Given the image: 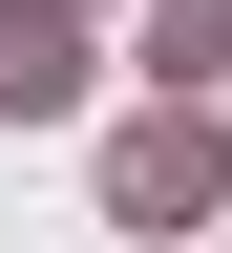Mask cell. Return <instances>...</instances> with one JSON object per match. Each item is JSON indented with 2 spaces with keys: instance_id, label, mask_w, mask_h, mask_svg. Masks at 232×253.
<instances>
[{
  "instance_id": "cell-2",
  "label": "cell",
  "mask_w": 232,
  "mask_h": 253,
  "mask_svg": "<svg viewBox=\"0 0 232 253\" xmlns=\"http://www.w3.org/2000/svg\"><path fill=\"white\" fill-rule=\"evenodd\" d=\"M85 106V42H63V0H0V126Z\"/></svg>"
},
{
  "instance_id": "cell-3",
  "label": "cell",
  "mask_w": 232,
  "mask_h": 253,
  "mask_svg": "<svg viewBox=\"0 0 232 253\" xmlns=\"http://www.w3.org/2000/svg\"><path fill=\"white\" fill-rule=\"evenodd\" d=\"M148 63H169V84H190V63H232V0H148Z\"/></svg>"
},
{
  "instance_id": "cell-1",
  "label": "cell",
  "mask_w": 232,
  "mask_h": 253,
  "mask_svg": "<svg viewBox=\"0 0 232 253\" xmlns=\"http://www.w3.org/2000/svg\"><path fill=\"white\" fill-rule=\"evenodd\" d=\"M127 211H148V232H190V211H211V190H232V148H211V106H169V126H127Z\"/></svg>"
}]
</instances>
